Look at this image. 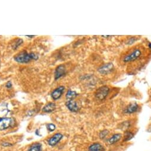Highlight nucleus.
I'll use <instances>...</instances> for the list:
<instances>
[{"instance_id":"nucleus-11","label":"nucleus","mask_w":151,"mask_h":151,"mask_svg":"<svg viewBox=\"0 0 151 151\" xmlns=\"http://www.w3.org/2000/svg\"><path fill=\"white\" fill-rule=\"evenodd\" d=\"M139 109V106L136 103H133L130 104L125 110V113H133L136 111H137Z\"/></svg>"},{"instance_id":"nucleus-9","label":"nucleus","mask_w":151,"mask_h":151,"mask_svg":"<svg viewBox=\"0 0 151 151\" xmlns=\"http://www.w3.org/2000/svg\"><path fill=\"white\" fill-rule=\"evenodd\" d=\"M66 106L68 109L72 112H77L79 110V107L77 103L73 100H68L66 103Z\"/></svg>"},{"instance_id":"nucleus-2","label":"nucleus","mask_w":151,"mask_h":151,"mask_svg":"<svg viewBox=\"0 0 151 151\" xmlns=\"http://www.w3.org/2000/svg\"><path fill=\"white\" fill-rule=\"evenodd\" d=\"M110 89L107 86H103L97 89L96 92V97L100 100H104L106 99L107 96L109 93Z\"/></svg>"},{"instance_id":"nucleus-1","label":"nucleus","mask_w":151,"mask_h":151,"mask_svg":"<svg viewBox=\"0 0 151 151\" xmlns=\"http://www.w3.org/2000/svg\"><path fill=\"white\" fill-rule=\"evenodd\" d=\"M38 56L33 53H28L26 52H22L14 57V59L16 62L19 63H27L31 60H37Z\"/></svg>"},{"instance_id":"nucleus-17","label":"nucleus","mask_w":151,"mask_h":151,"mask_svg":"<svg viewBox=\"0 0 151 151\" xmlns=\"http://www.w3.org/2000/svg\"><path fill=\"white\" fill-rule=\"evenodd\" d=\"M22 43H23V40H22V39H17V40H16L14 45H13V47H14V49H16V48L18 47Z\"/></svg>"},{"instance_id":"nucleus-15","label":"nucleus","mask_w":151,"mask_h":151,"mask_svg":"<svg viewBox=\"0 0 151 151\" xmlns=\"http://www.w3.org/2000/svg\"><path fill=\"white\" fill-rule=\"evenodd\" d=\"M77 96V93L74 91H72V90H69L66 95V99H68L69 100H73L75 97H76Z\"/></svg>"},{"instance_id":"nucleus-14","label":"nucleus","mask_w":151,"mask_h":151,"mask_svg":"<svg viewBox=\"0 0 151 151\" xmlns=\"http://www.w3.org/2000/svg\"><path fill=\"white\" fill-rule=\"evenodd\" d=\"M122 134L120 133L115 134L109 140V143L110 145L114 144V143L117 142L119 140H120V139L122 138Z\"/></svg>"},{"instance_id":"nucleus-19","label":"nucleus","mask_w":151,"mask_h":151,"mask_svg":"<svg viewBox=\"0 0 151 151\" xmlns=\"http://www.w3.org/2000/svg\"><path fill=\"white\" fill-rule=\"evenodd\" d=\"M124 137H125V140H130V139H132L133 137V134L132 133L127 132V133H126Z\"/></svg>"},{"instance_id":"nucleus-6","label":"nucleus","mask_w":151,"mask_h":151,"mask_svg":"<svg viewBox=\"0 0 151 151\" xmlns=\"http://www.w3.org/2000/svg\"><path fill=\"white\" fill-rule=\"evenodd\" d=\"M64 90H65V87L63 86H60L58 87L57 88L54 90L53 91L52 93L51 94L52 98L55 100H56L60 99L62 96L64 92Z\"/></svg>"},{"instance_id":"nucleus-7","label":"nucleus","mask_w":151,"mask_h":151,"mask_svg":"<svg viewBox=\"0 0 151 151\" xmlns=\"http://www.w3.org/2000/svg\"><path fill=\"white\" fill-rule=\"evenodd\" d=\"M66 73V69L64 65H59L55 69V79L56 80H58L60 77L65 74Z\"/></svg>"},{"instance_id":"nucleus-16","label":"nucleus","mask_w":151,"mask_h":151,"mask_svg":"<svg viewBox=\"0 0 151 151\" xmlns=\"http://www.w3.org/2000/svg\"><path fill=\"white\" fill-rule=\"evenodd\" d=\"M28 151H42V145L39 143H35L30 146Z\"/></svg>"},{"instance_id":"nucleus-8","label":"nucleus","mask_w":151,"mask_h":151,"mask_svg":"<svg viewBox=\"0 0 151 151\" xmlns=\"http://www.w3.org/2000/svg\"><path fill=\"white\" fill-rule=\"evenodd\" d=\"M63 137V135L60 133H58L54 134L52 137H50L48 140V143L50 146H55L56 145Z\"/></svg>"},{"instance_id":"nucleus-13","label":"nucleus","mask_w":151,"mask_h":151,"mask_svg":"<svg viewBox=\"0 0 151 151\" xmlns=\"http://www.w3.org/2000/svg\"><path fill=\"white\" fill-rule=\"evenodd\" d=\"M89 151H104V147L101 144L96 143L91 145L88 149Z\"/></svg>"},{"instance_id":"nucleus-18","label":"nucleus","mask_w":151,"mask_h":151,"mask_svg":"<svg viewBox=\"0 0 151 151\" xmlns=\"http://www.w3.org/2000/svg\"><path fill=\"white\" fill-rule=\"evenodd\" d=\"M47 128L48 129L49 131L50 132H53L55 130V129H56V126L55 124H52V123H49L47 125Z\"/></svg>"},{"instance_id":"nucleus-10","label":"nucleus","mask_w":151,"mask_h":151,"mask_svg":"<svg viewBox=\"0 0 151 151\" xmlns=\"http://www.w3.org/2000/svg\"><path fill=\"white\" fill-rule=\"evenodd\" d=\"M8 109L7 104H0V120L6 118V116L8 114Z\"/></svg>"},{"instance_id":"nucleus-3","label":"nucleus","mask_w":151,"mask_h":151,"mask_svg":"<svg viewBox=\"0 0 151 151\" xmlns=\"http://www.w3.org/2000/svg\"><path fill=\"white\" fill-rule=\"evenodd\" d=\"M141 55V51L139 49H136L130 54L126 56L123 59L124 62H129L137 59Z\"/></svg>"},{"instance_id":"nucleus-20","label":"nucleus","mask_w":151,"mask_h":151,"mask_svg":"<svg viewBox=\"0 0 151 151\" xmlns=\"http://www.w3.org/2000/svg\"><path fill=\"white\" fill-rule=\"evenodd\" d=\"M108 133H109V132H108L107 130L102 131V132L100 133V137H101V138H103V137H106V136L107 135Z\"/></svg>"},{"instance_id":"nucleus-4","label":"nucleus","mask_w":151,"mask_h":151,"mask_svg":"<svg viewBox=\"0 0 151 151\" xmlns=\"http://www.w3.org/2000/svg\"><path fill=\"white\" fill-rule=\"evenodd\" d=\"M14 123L12 118H4L0 120V130H3L9 128Z\"/></svg>"},{"instance_id":"nucleus-5","label":"nucleus","mask_w":151,"mask_h":151,"mask_svg":"<svg viewBox=\"0 0 151 151\" xmlns=\"http://www.w3.org/2000/svg\"><path fill=\"white\" fill-rule=\"evenodd\" d=\"M113 68L114 65L112 63H107L99 68L98 69V71L103 75H106L110 73L113 70Z\"/></svg>"},{"instance_id":"nucleus-22","label":"nucleus","mask_w":151,"mask_h":151,"mask_svg":"<svg viewBox=\"0 0 151 151\" xmlns=\"http://www.w3.org/2000/svg\"><path fill=\"white\" fill-rule=\"evenodd\" d=\"M27 37H34V36H26Z\"/></svg>"},{"instance_id":"nucleus-12","label":"nucleus","mask_w":151,"mask_h":151,"mask_svg":"<svg viewBox=\"0 0 151 151\" xmlns=\"http://www.w3.org/2000/svg\"><path fill=\"white\" fill-rule=\"evenodd\" d=\"M56 109V105L54 103H49L43 108V111L45 113H51L53 112Z\"/></svg>"},{"instance_id":"nucleus-21","label":"nucleus","mask_w":151,"mask_h":151,"mask_svg":"<svg viewBox=\"0 0 151 151\" xmlns=\"http://www.w3.org/2000/svg\"><path fill=\"white\" fill-rule=\"evenodd\" d=\"M10 84H11V83H10V82L8 83H7V87L8 88L11 87V86H12V84H10Z\"/></svg>"}]
</instances>
